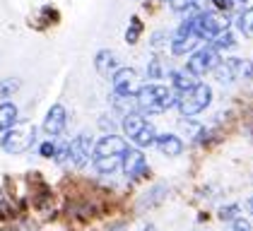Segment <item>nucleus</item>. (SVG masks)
Listing matches in <instances>:
<instances>
[{
    "label": "nucleus",
    "instance_id": "obj_1",
    "mask_svg": "<svg viewBox=\"0 0 253 231\" xmlns=\"http://www.w3.org/2000/svg\"><path fill=\"white\" fill-rule=\"evenodd\" d=\"M176 99H178V94L164 84H142V89L135 94V109L142 116L162 114V111L176 106Z\"/></svg>",
    "mask_w": 253,
    "mask_h": 231
},
{
    "label": "nucleus",
    "instance_id": "obj_2",
    "mask_svg": "<svg viewBox=\"0 0 253 231\" xmlns=\"http://www.w3.org/2000/svg\"><path fill=\"white\" fill-rule=\"evenodd\" d=\"M210 101H212V89H210L208 84H200V82H198L193 89L178 94L176 106H178V111H181L183 118H193V116L203 114V111L210 106Z\"/></svg>",
    "mask_w": 253,
    "mask_h": 231
},
{
    "label": "nucleus",
    "instance_id": "obj_3",
    "mask_svg": "<svg viewBox=\"0 0 253 231\" xmlns=\"http://www.w3.org/2000/svg\"><path fill=\"white\" fill-rule=\"evenodd\" d=\"M37 135H39V130L32 123H15L7 133L2 135L0 145L7 154H20L37 142Z\"/></svg>",
    "mask_w": 253,
    "mask_h": 231
},
{
    "label": "nucleus",
    "instance_id": "obj_4",
    "mask_svg": "<svg viewBox=\"0 0 253 231\" xmlns=\"http://www.w3.org/2000/svg\"><path fill=\"white\" fill-rule=\"evenodd\" d=\"M191 19H193V34L200 38V41H203V38H205V41H212L219 32L227 29V17H224V15H217V12L203 10V12L191 15Z\"/></svg>",
    "mask_w": 253,
    "mask_h": 231
},
{
    "label": "nucleus",
    "instance_id": "obj_5",
    "mask_svg": "<svg viewBox=\"0 0 253 231\" xmlns=\"http://www.w3.org/2000/svg\"><path fill=\"white\" fill-rule=\"evenodd\" d=\"M214 77H217L222 84H229L234 79H251L253 77V63L251 60H241V58L219 60V65L214 68Z\"/></svg>",
    "mask_w": 253,
    "mask_h": 231
},
{
    "label": "nucleus",
    "instance_id": "obj_6",
    "mask_svg": "<svg viewBox=\"0 0 253 231\" xmlns=\"http://www.w3.org/2000/svg\"><path fill=\"white\" fill-rule=\"evenodd\" d=\"M111 82H114V94L126 99H135V94L142 89V77L133 68H118Z\"/></svg>",
    "mask_w": 253,
    "mask_h": 231
},
{
    "label": "nucleus",
    "instance_id": "obj_7",
    "mask_svg": "<svg viewBox=\"0 0 253 231\" xmlns=\"http://www.w3.org/2000/svg\"><path fill=\"white\" fill-rule=\"evenodd\" d=\"M219 51H214L212 46H205V48H198L193 56L186 60V70L191 73V75L200 77L205 75V73H212L214 68L219 65Z\"/></svg>",
    "mask_w": 253,
    "mask_h": 231
},
{
    "label": "nucleus",
    "instance_id": "obj_8",
    "mask_svg": "<svg viewBox=\"0 0 253 231\" xmlns=\"http://www.w3.org/2000/svg\"><path fill=\"white\" fill-rule=\"evenodd\" d=\"M198 43H200V38L193 34V19L188 17L186 22H181V27L176 29L174 38H171V53L174 56H186Z\"/></svg>",
    "mask_w": 253,
    "mask_h": 231
},
{
    "label": "nucleus",
    "instance_id": "obj_9",
    "mask_svg": "<svg viewBox=\"0 0 253 231\" xmlns=\"http://www.w3.org/2000/svg\"><path fill=\"white\" fill-rule=\"evenodd\" d=\"M92 150H94V140L89 133H80L70 140V147H68V161H73L78 169H82L89 156H92Z\"/></svg>",
    "mask_w": 253,
    "mask_h": 231
},
{
    "label": "nucleus",
    "instance_id": "obj_10",
    "mask_svg": "<svg viewBox=\"0 0 253 231\" xmlns=\"http://www.w3.org/2000/svg\"><path fill=\"white\" fill-rule=\"evenodd\" d=\"M121 169L123 173L128 176V178H140V176H145L147 173V161H145V154L142 150H133V147H128L123 156H121Z\"/></svg>",
    "mask_w": 253,
    "mask_h": 231
},
{
    "label": "nucleus",
    "instance_id": "obj_11",
    "mask_svg": "<svg viewBox=\"0 0 253 231\" xmlns=\"http://www.w3.org/2000/svg\"><path fill=\"white\" fill-rule=\"evenodd\" d=\"M128 150V142L123 140V137H118V135H106V137H101L97 145H94V159H101V156H123V152Z\"/></svg>",
    "mask_w": 253,
    "mask_h": 231
},
{
    "label": "nucleus",
    "instance_id": "obj_12",
    "mask_svg": "<svg viewBox=\"0 0 253 231\" xmlns=\"http://www.w3.org/2000/svg\"><path fill=\"white\" fill-rule=\"evenodd\" d=\"M65 123H68V114H65V109H63L60 104H56V106L48 109V114H46V118H43L41 130L53 140V137H58V135L65 130Z\"/></svg>",
    "mask_w": 253,
    "mask_h": 231
},
{
    "label": "nucleus",
    "instance_id": "obj_13",
    "mask_svg": "<svg viewBox=\"0 0 253 231\" xmlns=\"http://www.w3.org/2000/svg\"><path fill=\"white\" fill-rule=\"evenodd\" d=\"M155 147L164 156H178V154H183V140L171 133H164V135H157Z\"/></svg>",
    "mask_w": 253,
    "mask_h": 231
},
{
    "label": "nucleus",
    "instance_id": "obj_14",
    "mask_svg": "<svg viewBox=\"0 0 253 231\" xmlns=\"http://www.w3.org/2000/svg\"><path fill=\"white\" fill-rule=\"evenodd\" d=\"M195 84H198V79H195V75H191L188 70H176V73H171V89H174L176 94L193 89Z\"/></svg>",
    "mask_w": 253,
    "mask_h": 231
},
{
    "label": "nucleus",
    "instance_id": "obj_15",
    "mask_svg": "<svg viewBox=\"0 0 253 231\" xmlns=\"http://www.w3.org/2000/svg\"><path fill=\"white\" fill-rule=\"evenodd\" d=\"M116 65H118V60L111 51H99L97 58H94V68H97L101 75H114L116 73Z\"/></svg>",
    "mask_w": 253,
    "mask_h": 231
},
{
    "label": "nucleus",
    "instance_id": "obj_16",
    "mask_svg": "<svg viewBox=\"0 0 253 231\" xmlns=\"http://www.w3.org/2000/svg\"><path fill=\"white\" fill-rule=\"evenodd\" d=\"M15 123H17V106L10 101H2L0 104V133H7Z\"/></svg>",
    "mask_w": 253,
    "mask_h": 231
},
{
    "label": "nucleus",
    "instance_id": "obj_17",
    "mask_svg": "<svg viewBox=\"0 0 253 231\" xmlns=\"http://www.w3.org/2000/svg\"><path fill=\"white\" fill-rule=\"evenodd\" d=\"M145 123H147V120H145V116H142V114H135V111H133V114H128L126 118H123V133L133 140V137L137 135V130H140Z\"/></svg>",
    "mask_w": 253,
    "mask_h": 231
},
{
    "label": "nucleus",
    "instance_id": "obj_18",
    "mask_svg": "<svg viewBox=\"0 0 253 231\" xmlns=\"http://www.w3.org/2000/svg\"><path fill=\"white\" fill-rule=\"evenodd\" d=\"M157 140V130L152 123H145L140 130H137V135L133 137V142H135L137 147H152Z\"/></svg>",
    "mask_w": 253,
    "mask_h": 231
},
{
    "label": "nucleus",
    "instance_id": "obj_19",
    "mask_svg": "<svg viewBox=\"0 0 253 231\" xmlns=\"http://www.w3.org/2000/svg\"><path fill=\"white\" fill-rule=\"evenodd\" d=\"M94 169L99 173H114L116 169H121V156H101V159H94Z\"/></svg>",
    "mask_w": 253,
    "mask_h": 231
},
{
    "label": "nucleus",
    "instance_id": "obj_20",
    "mask_svg": "<svg viewBox=\"0 0 253 231\" xmlns=\"http://www.w3.org/2000/svg\"><path fill=\"white\" fill-rule=\"evenodd\" d=\"M234 43H236V41H234V34L229 32V29L219 32V34H217V37L210 41V46H212L214 51H222V48L227 51V48H234Z\"/></svg>",
    "mask_w": 253,
    "mask_h": 231
},
{
    "label": "nucleus",
    "instance_id": "obj_21",
    "mask_svg": "<svg viewBox=\"0 0 253 231\" xmlns=\"http://www.w3.org/2000/svg\"><path fill=\"white\" fill-rule=\"evenodd\" d=\"M236 27H239V32L244 34V37H253V7L249 10H244L239 19H236Z\"/></svg>",
    "mask_w": 253,
    "mask_h": 231
},
{
    "label": "nucleus",
    "instance_id": "obj_22",
    "mask_svg": "<svg viewBox=\"0 0 253 231\" xmlns=\"http://www.w3.org/2000/svg\"><path fill=\"white\" fill-rule=\"evenodd\" d=\"M17 89H20V79H17V77H7V79H2V82H0V99L12 96Z\"/></svg>",
    "mask_w": 253,
    "mask_h": 231
},
{
    "label": "nucleus",
    "instance_id": "obj_23",
    "mask_svg": "<svg viewBox=\"0 0 253 231\" xmlns=\"http://www.w3.org/2000/svg\"><path fill=\"white\" fill-rule=\"evenodd\" d=\"M140 32H142V22H140L137 17H133V19H130V27H128V32H126V41H128V43H137Z\"/></svg>",
    "mask_w": 253,
    "mask_h": 231
},
{
    "label": "nucleus",
    "instance_id": "obj_24",
    "mask_svg": "<svg viewBox=\"0 0 253 231\" xmlns=\"http://www.w3.org/2000/svg\"><path fill=\"white\" fill-rule=\"evenodd\" d=\"M147 77H152V79H162V77H164V68H162V60H159V58H152V60H150Z\"/></svg>",
    "mask_w": 253,
    "mask_h": 231
},
{
    "label": "nucleus",
    "instance_id": "obj_25",
    "mask_svg": "<svg viewBox=\"0 0 253 231\" xmlns=\"http://www.w3.org/2000/svg\"><path fill=\"white\" fill-rule=\"evenodd\" d=\"M227 231H253V227H251V222H249V219L236 217V219H232V222L227 224Z\"/></svg>",
    "mask_w": 253,
    "mask_h": 231
},
{
    "label": "nucleus",
    "instance_id": "obj_26",
    "mask_svg": "<svg viewBox=\"0 0 253 231\" xmlns=\"http://www.w3.org/2000/svg\"><path fill=\"white\" fill-rule=\"evenodd\" d=\"M39 154L41 156H46V159H53V156H56V140L43 142V145L39 147Z\"/></svg>",
    "mask_w": 253,
    "mask_h": 231
},
{
    "label": "nucleus",
    "instance_id": "obj_27",
    "mask_svg": "<svg viewBox=\"0 0 253 231\" xmlns=\"http://www.w3.org/2000/svg\"><path fill=\"white\" fill-rule=\"evenodd\" d=\"M219 217L232 222V219H236V217H241V210H239L236 205H229V207H222V210H219Z\"/></svg>",
    "mask_w": 253,
    "mask_h": 231
},
{
    "label": "nucleus",
    "instance_id": "obj_28",
    "mask_svg": "<svg viewBox=\"0 0 253 231\" xmlns=\"http://www.w3.org/2000/svg\"><path fill=\"white\" fill-rule=\"evenodd\" d=\"M169 5H171V10H176V12H186L188 7L195 5V0H169Z\"/></svg>",
    "mask_w": 253,
    "mask_h": 231
},
{
    "label": "nucleus",
    "instance_id": "obj_29",
    "mask_svg": "<svg viewBox=\"0 0 253 231\" xmlns=\"http://www.w3.org/2000/svg\"><path fill=\"white\" fill-rule=\"evenodd\" d=\"M214 2V7L219 10V12H229L234 7V0H212Z\"/></svg>",
    "mask_w": 253,
    "mask_h": 231
},
{
    "label": "nucleus",
    "instance_id": "obj_30",
    "mask_svg": "<svg viewBox=\"0 0 253 231\" xmlns=\"http://www.w3.org/2000/svg\"><path fill=\"white\" fill-rule=\"evenodd\" d=\"M164 38H167L164 32H157L155 37H152V46H162V43H164Z\"/></svg>",
    "mask_w": 253,
    "mask_h": 231
},
{
    "label": "nucleus",
    "instance_id": "obj_31",
    "mask_svg": "<svg viewBox=\"0 0 253 231\" xmlns=\"http://www.w3.org/2000/svg\"><path fill=\"white\" fill-rule=\"evenodd\" d=\"M99 125H101L104 130H106V128H109V130H114V120H111V118H101V120H99Z\"/></svg>",
    "mask_w": 253,
    "mask_h": 231
},
{
    "label": "nucleus",
    "instance_id": "obj_32",
    "mask_svg": "<svg viewBox=\"0 0 253 231\" xmlns=\"http://www.w3.org/2000/svg\"><path fill=\"white\" fill-rule=\"evenodd\" d=\"M246 212L253 217V197H249V200H246Z\"/></svg>",
    "mask_w": 253,
    "mask_h": 231
},
{
    "label": "nucleus",
    "instance_id": "obj_33",
    "mask_svg": "<svg viewBox=\"0 0 253 231\" xmlns=\"http://www.w3.org/2000/svg\"><path fill=\"white\" fill-rule=\"evenodd\" d=\"M244 2H246V0H234V5H244Z\"/></svg>",
    "mask_w": 253,
    "mask_h": 231
},
{
    "label": "nucleus",
    "instance_id": "obj_34",
    "mask_svg": "<svg viewBox=\"0 0 253 231\" xmlns=\"http://www.w3.org/2000/svg\"><path fill=\"white\" fill-rule=\"evenodd\" d=\"M145 231H157V229H155V227H152V224H150V227H147V229H145Z\"/></svg>",
    "mask_w": 253,
    "mask_h": 231
}]
</instances>
